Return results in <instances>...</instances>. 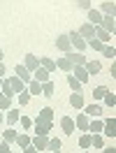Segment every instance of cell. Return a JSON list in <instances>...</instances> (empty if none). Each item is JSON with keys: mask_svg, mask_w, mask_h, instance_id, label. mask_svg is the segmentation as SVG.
Returning <instances> with one entry per match:
<instances>
[{"mask_svg": "<svg viewBox=\"0 0 116 153\" xmlns=\"http://www.w3.org/2000/svg\"><path fill=\"white\" fill-rule=\"evenodd\" d=\"M68 37H70V44H72V47L77 49V51H84V49L88 47V44H86V39L81 37V35H79L77 30H72V33H70Z\"/></svg>", "mask_w": 116, "mask_h": 153, "instance_id": "obj_1", "label": "cell"}, {"mask_svg": "<svg viewBox=\"0 0 116 153\" xmlns=\"http://www.w3.org/2000/svg\"><path fill=\"white\" fill-rule=\"evenodd\" d=\"M35 123H54V109L51 107L39 109V114L35 116Z\"/></svg>", "mask_w": 116, "mask_h": 153, "instance_id": "obj_2", "label": "cell"}, {"mask_svg": "<svg viewBox=\"0 0 116 153\" xmlns=\"http://www.w3.org/2000/svg\"><path fill=\"white\" fill-rule=\"evenodd\" d=\"M70 74L74 76V79L79 81V84H86L88 79H91V76H88V72L84 70V65H74V67H72V72H70Z\"/></svg>", "mask_w": 116, "mask_h": 153, "instance_id": "obj_3", "label": "cell"}, {"mask_svg": "<svg viewBox=\"0 0 116 153\" xmlns=\"http://www.w3.org/2000/svg\"><path fill=\"white\" fill-rule=\"evenodd\" d=\"M95 28H97V26H93V23H88V21H86V23H84V26L77 30V33H79V35H81L84 39H86V42H88V39H93V37H95Z\"/></svg>", "mask_w": 116, "mask_h": 153, "instance_id": "obj_4", "label": "cell"}, {"mask_svg": "<svg viewBox=\"0 0 116 153\" xmlns=\"http://www.w3.org/2000/svg\"><path fill=\"white\" fill-rule=\"evenodd\" d=\"M56 47L63 51V53H70L72 51V44H70V37L68 35H58V39H56Z\"/></svg>", "mask_w": 116, "mask_h": 153, "instance_id": "obj_5", "label": "cell"}, {"mask_svg": "<svg viewBox=\"0 0 116 153\" xmlns=\"http://www.w3.org/2000/svg\"><path fill=\"white\" fill-rule=\"evenodd\" d=\"M23 65H26V70H28L30 74H33V72H35V70L39 67V58H35L33 53H26V60H23Z\"/></svg>", "mask_w": 116, "mask_h": 153, "instance_id": "obj_6", "label": "cell"}, {"mask_svg": "<svg viewBox=\"0 0 116 153\" xmlns=\"http://www.w3.org/2000/svg\"><path fill=\"white\" fill-rule=\"evenodd\" d=\"M88 123H91V118H88L86 114H77V118H74V128H79L81 132H88Z\"/></svg>", "mask_w": 116, "mask_h": 153, "instance_id": "obj_7", "label": "cell"}, {"mask_svg": "<svg viewBox=\"0 0 116 153\" xmlns=\"http://www.w3.org/2000/svg\"><path fill=\"white\" fill-rule=\"evenodd\" d=\"M114 128H116V121L114 118H112V116H109V118H107L105 123H102V130H105V137H109V139H112V137H116V132H114Z\"/></svg>", "mask_w": 116, "mask_h": 153, "instance_id": "obj_8", "label": "cell"}, {"mask_svg": "<svg viewBox=\"0 0 116 153\" xmlns=\"http://www.w3.org/2000/svg\"><path fill=\"white\" fill-rule=\"evenodd\" d=\"M33 79L39 81V84H44V81H51V72H47L44 67H37L35 72H33Z\"/></svg>", "mask_w": 116, "mask_h": 153, "instance_id": "obj_9", "label": "cell"}, {"mask_svg": "<svg viewBox=\"0 0 116 153\" xmlns=\"http://www.w3.org/2000/svg\"><path fill=\"white\" fill-rule=\"evenodd\" d=\"M100 28L102 30H107L109 35L116 30V21H114V16H102V21H100Z\"/></svg>", "mask_w": 116, "mask_h": 153, "instance_id": "obj_10", "label": "cell"}, {"mask_svg": "<svg viewBox=\"0 0 116 153\" xmlns=\"http://www.w3.org/2000/svg\"><path fill=\"white\" fill-rule=\"evenodd\" d=\"M14 74L19 76V79L23 81V84H28L30 79H33V74H30L28 70H26V65H16V67H14Z\"/></svg>", "mask_w": 116, "mask_h": 153, "instance_id": "obj_11", "label": "cell"}, {"mask_svg": "<svg viewBox=\"0 0 116 153\" xmlns=\"http://www.w3.org/2000/svg\"><path fill=\"white\" fill-rule=\"evenodd\" d=\"M84 70L88 72V76H93V74H97V72L102 70V65H100L97 60H91V58H88L86 63H84Z\"/></svg>", "mask_w": 116, "mask_h": 153, "instance_id": "obj_12", "label": "cell"}, {"mask_svg": "<svg viewBox=\"0 0 116 153\" xmlns=\"http://www.w3.org/2000/svg\"><path fill=\"white\" fill-rule=\"evenodd\" d=\"M65 56H68L70 60H72V67H74V65H84V63H86V60H88V58L84 56L81 51H74V53L70 51V53H65Z\"/></svg>", "mask_w": 116, "mask_h": 153, "instance_id": "obj_13", "label": "cell"}, {"mask_svg": "<svg viewBox=\"0 0 116 153\" xmlns=\"http://www.w3.org/2000/svg\"><path fill=\"white\" fill-rule=\"evenodd\" d=\"M30 144L37 149V151H44L49 144V137H44V134H35V139H30Z\"/></svg>", "mask_w": 116, "mask_h": 153, "instance_id": "obj_14", "label": "cell"}, {"mask_svg": "<svg viewBox=\"0 0 116 153\" xmlns=\"http://www.w3.org/2000/svg\"><path fill=\"white\" fill-rule=\"evenodd\" d=\"M7 84L12 86V91H14V93H21V91L26 88V84H23V81H21V79H19L16 74H14V76H10V79H7Z\"/></svg>", "mask_w": 116, "mask_h": 153, "instance_id": "obj_15", "label": "cell"}, {"mask_svg": "<svg viewBox=\"0 0 116 153\" xmlns=\"http://www.w3.org/2000/svg\"><path fill=\"white\" fill-rule=\"evenodd\" d=\"M114 12H116V5L112 2V0L100 5V14H102V16H114Z\"/></svg>", "mask_w": 116, "mask_h": 153, "instance_id": "obj_16", "label": "cell"}, {"mask_svg": "<svg viewBox=\"0 0 116 153\" xmlns=\"http://www.w3.org/2000/svg\"><path fill=\"white\" fill-rule=\"evenodd\" d=\"M51 130H54V123H35V134H44V137H49Z\"/></svg>", "mask_w": 116, "mask_h": 153, "instance_id": "obj_17", "label": "cell"}, {"mask_svg": "<svg viewBox=\"0 0 116 153\" xmlns=\"http://www.w3.org/2000/svg\"><path fill=\"white\" fill-rule=\"evenodd\" d=\"M60 128H63V132H65V134H72L74 130H77V128H74V121H72L70 116H65V118L60 121Z\"/></svg>", "mask_w": 116, "mask_h": 153, "instance_id": "obj_18", "label": "cell"}, {"mask_svg": "<svg viewBox=\"0 0 116 153\" xmlns=\"http://www.w3.org/2000/svg\"><path fill=\"white\" fill-rule=\"evenodd\" d=\"M56 67H58V70H63V72H72V60H70L68 56H63V58H58V60H56Z\"/></svg>", "mask_w": 116, "mask_h": 153, "instance_id": "obj_19", "label": "cell"}, {"mask_svg": "<svg viewBox=\"0 0 116 153\" xmlns=\"http://www.w3.org/2000/svg\"><path fill=\"white\" fill-rule=\"evenodd\" d=\"M100 21H102V14H100V10H88V23H93V26H100Z\"/></svg>", "mask_w": 116, "mask_h": 153, "instance_id": "obj_20", "label": "cell"}, {"mask_svg": "<svg viewBox=\"0 0 116 153\" xmlns=\"http://www.w3.org/2000/svg\"><path fill=\"white\" fill-rule=\"evenodd\" d=\"M70 105L74 107V109H84V95L81 93H72L70 95Z\"/></svg>", "mask_w": 116, "mask_h": 153, "instance_id": "obj_21", "label": "cell"}, {"mask_svg": "<svg viewBox=\"0 0 116 153\" xmlns=\"http://www.w3.org/2000/svg\"><path fill=\"white\" fill-rule=\"evenodd\" d=\"M28 93L30 95H42V84L35 81V79H30L28 81Z\"/></svg>", "mask_w": 116, "mask_h": 153, "instance_id": "obj_22", "label": "cell"}, {"mask_svg": "<svg viewBox=\"0 0 116 153\" xmlns=\"http://www.w3.org/2000/svg\"><path fill=\"white\" fill-rule=\"evenodd\" d=\"M19 118H21L19 109H12V107H10V111H7V116H5V121H7L10 125H16V121H19Z\"/></svg>", "mask_w": 116, "mask_h": 153, "instance_id": "obj_23", "label": "cell"}, {"mask_svg": "<svg viewBox=\"0 0 116 153\" xmlns=\"http://www.w3.org/2000/svg\"><path fill=\"white\" fill-rule=\"evenodd\" d=\"M39 67H44L47 72H54L56 70V60L54 58H39Z\"/></svg>", "mask_w": 116, "mask_h": 153, "instance_id": "obj_24", "label": "cell"}, {"mask_svg": "<svg viewBox=\"0 0 116 153\" xmlns=\"http://www.w3.org/2000/svg\"><path fill=\"white\" fill-rule=\"evenodd\" d=\"M84 114H86L88 118H91V116H95V118H97V116L102 114V107H100V105H88V107H86V111H84Z\"/></svg>", "mask_w": 116, "mask_h": 153, "instance_id": "obj_25", "label": "cell"}, {"mask_svg": "<svg viewBox=\"0 0 116 153\" xmlns=\"http://www.w3.org/2000/svg\"><path fill=\"white\" fill-rule=\"evenodd\" d=\"M91 146H95V149H105V137L97 132V134H91Z\"/></svg>", "mask_w": 116, "mask_h": 153, "instance_id": "obj_26", "label": "cell"}, {"mask_svg": "<svg viewBox=\"0 0 116 153\" xmlns=\"http://www.w3.org/2000/svg\"><path fill=\"white\" fill-rule=\"evenodd\" d=\"M2 142H7V144H14V142H16V130H14V128L5 130V132H2Z\"/></svg>", "mask_w": 116, "mask_h": 153, "instance_id": "obj_27", "label": "cell"}, {"mask_svg": "<svg viewBox=\"0 0 116 153\" xmlns=\"http://www.w3.org/2000/svg\"><path fill=\"white\" fill-rule=\"evenodd\" d=\"M109 37H112V35H109L107 30H102V28H100V26H97V28H95V39H100L102 44H107V42H109Z\"/></svg>", "mask_w": 116, "mask_h": 153, "instance_id": "obj_28", "label": "cell"}, {"mask_svg": "<svg viewBox=\"0 0 116 153\" xmlns=\"http://www.w3.org/2000/svg\"><path fill=\"white\" fill-rule=\"evenodd\" d=\"M42 95L44 97L54 95V81H44V84H42Z\"/></svg>", "mask_w": 116, "mask_h": 153, "instance_id": "obj_29", "label": "cell"}, {"mask_svg": "<svg viewBox=\"0 0 116 153\" xmlns=\"http://www.w3.org/2000/svg\"><path fill=\"white\" fill-rule=\"evenodd\" d=\"M60 146H63V142H60L58 137L49 139V144H47V149H49V151H60Z\"/></svg>", "mask_w": 116, "mask_h": 153, "instance_id": "obj_30", "label": "cell"}, {"mask_svg": "<svg viewBox=\"0 0 116 153\" xmlns=\"http://www.w3.org/2000/svg\"><path fill=\"white\" fill-rule=\"evenodd\" d=\"M88 132H91V134L102 132V121H93V123H88Z\"/></svg>", "mask_w": 116, "mask_h": 153, "instance_id": "obj_31", "label": "cell"}, {"mask_svg": "<svg viewBox=\"0 0 116 153\" xmlns=\"http://www.w3.org/2000/svg\"><path fill=\"white\" fill-rule=\"evenodd\" d=\"M16 146H21V149L30 146V137L28 134H16Z\"/></svg>", "mask_w": 116, "mask_h": 153, "instance_id": "obj_32", "label": "cell"}, {"mask_svg": "<svg viewBox=\"0 0 116 153\" xmlns=\"http://www.w3.org/2000/svg\"><path fill=\"white\" fill-rule=\"evenodd\" d=\"M79 146L81 149H91V132H84L79 137Z\"/></svg>", "mask_w": 116, "mask_h": 153, "instance_id": "obj_33", "label": "cell"}, {"mask_svg": "<svg viewBox=\"0 0 116 153\" xmlns=\"http://www.w3.org/2000/svg\"><path fill=\"white\" fill-rule=\"evenodd\" d=\"M10 107H12V97L0 93V111H5V109H10Z\"/></svg>", "mask_w": 116, "mask_h": 153, "instance_id": "obj_34", "label": "cell"}, {"mask_svg": "<svg viewBox=\"0 0 116 153\" xmlns=\"http://www.w3.org/2000/svg\"><path fill=\"white\" fill-rule=\"evenodd\" d=\"M102 56H105V58H114L116 56V49L112 47V44H105V47H102Z\"/></svg>", "mask_w": 116, "mask_h": 153, "instance_id": "obj_35", "label": "cell"}, {"mask_svg": "<svg viewBox=\"0 0 116 153\" xmlns=\"http://www.w3.org/2000/svg\"><path fill=\"white\" fill-rule=\"evenodd\" d=\"M0 91H2V95H7V97H14V95H16V93L12 91V86L5 81V79H2V88H0Z\"/></svg>", "mask_w": 116, "mask_h": 153, "instance_id": "obj_36", "label": "cell"}, {"mask_svg": "<svg viewBox=\"0 0 116 153\" xmlns=\"http://www.w3.org/2000/svg\"><path fill=\"white\" fill-rule=\"evenodd\" d=\"M86 44H88L91 49H93V51H102V47H105V44H102L100 39H95V37H93V39H88Z\"/></svg>", "mask_w": 116, "mask_h": 153, "instance_id": "obj_37", "label": "cell"}, {"mask_svg": "<svg viewBox=\"0 0 116 153\" xmlns=\"http://www.w3.org/2000/svg\"><path fill=\"white\" fill-rule=\"evenodd\" d=\"M30 102V93H28V88H23L19 93V105H28Z\"/></svg>", "mask_w": 116, "mask_h": 153, "instance_id": "obj_38", "label": "cell"}, {"mask_svg": "<svg viewBox=\"0 0 116 153\" xmlns=\"http://www.w3.org/2000/svg\"><path fill=\"white\" fill-rule=\"evenodd\" d=\"M68 84H70V88H72L74 93H79V88H81V84H79V81H77V79H74V76H72V74L68 76Z\"/></svg>", "mask_w": 116, "mask_h": 153, "instance_id": "obj_39", "label": "cell"}, {"mask_svg": "<svg viewBox=\"0 0 116 153\" xmlns=\"http://www.w3.org/2000/svg\"><path fill=\"white\" fill-rule=\"evenodd\" d=\"M107 91H109V88H105V86H97L95 91H93V97H95V100H102Z\"/></svg>", "mask_w": 116, "mask_h": 153, "instance_id": "obj_40", "label": "cell"}, {"mask_svg": "<svg viewBox=\"0 0 116 153\" xmlns=\"http://www.w3.org/2000/svg\"><path fill=\"white\" fill-rule=\"evenodd\" d=\"M102 100H105V105H107V107H114V105H116V97H114V93H109V91L105 93V97H102Z\"/></svg>", "mask_w": 116, "mask_h": 153, "instance_id": "obj_41", "label": "cell"}, {"mask_svg": "<svg viewBox=\"0 0 116 153\" xmlns=\"http://www.w3.org/2000/svg\"><path fill=\"white\" fill-rule=\"evenodd\" d=\"M19 123H21V128H23V130H28L30 125H33V118H28V116H21Z\"/></svg>", "mask_w": 116, "mask_h": 153, "instance_id": "obj_42", "label": "cell"}, {"mask_svg": "<svg viewBox=\"0 0 116 153\" xmlns=\"http://www.w3.org/2000/svg\"><path fill=\"white\" fill-rule=\"evenodd\" d=\"M77 5H79V7H81V10H91V0H77Z\"/></svg>", "mask_w": 116, "mask_h": 153, "instance_id": "obj_43", "label": "cell"}, {"mask_svg": "<svg viewBox=\"0 0 116 153\" xmlns=\"http://www.w3.org/2000/svg\"><path fill=\"white\" fill-rule=\"evenodd\" d=\"M0 153H12V144L2 142V144H0Z\"/></svg>", "mask_w": 116, "mask_h": 153, "instance_id": "obj_44", "label": "cell"}, {"mask_svg": "<svg viewBox=\"0 0 116 153\" xmlns=\"http://www.w3.org/2000/svg\"><path fill=\"white\" fill-rule=\"evenodd\" d=\"M23 153H39V151L33 146V144H30V146H26V149H23Z\"/></svg>", "mask_w": 116, "mask_h": 153, "instance_id": "obj_45", "label": "cell"}, {"mask_svg": "<svg viewBox=\"0 0 116 153\" xmlns=\"http://www.w3.org/2000/svg\"><path fill=\"white\" fill-rule=\"evenodd\" d=\"M102 153H116V149H114V146H105V149H102Z\"/></svg>", "mask_w": 116, "mask_h": 153, "instance_id": "obj_46", "label": "cell"}, {"mask_svg": "<svg viewBox=\"0 0 116 153\" xmlns=\"http://www.w3.org/2000/svg\"><path fill=\"white\" fill-rule=\"evenodd\" d=\"M2 76H5V65L0 63V79H2Z\"/></svg>", "mask_w": 116, "mask_h": 153, "instance_id": "obj_47", "label": "cell"}, {"mask_svg": "<svg viewBox=\"0 0 116 153\" xmlns=\"http://www.w3.org/2000/svg\"><path fill=\"white\" fill-rule=\"evenodd\" d=\"M2 56H5V53H2V49H0V63H2Z\"/></svg>", "mask_w": 116, "mask_h": 153, "instance_id": "obj_48", "label": "cell"}, {"mask_svg": "<svg viewBox=\"0 0 116 153\" xmlns=\"http://www.w3.org/2000/svg\"><path fill=\"white\" fill-rule=\"evenodd\" d=\"M2 121H5V116H2V114H0V123H2Z\"/></svg>", "mask_w": 116, "mask_h": 153, "instance_id": "obj_49", "label": "cell"}, {"mask_svg": "<svg viewBox=\"0 0 116 153\" xmlns=\"http://www.w3.org/2000/svg\"><path fill=\"white\" fill-rule=\"evenodd\" d=\"M0 88H2V79H0Z\"/></svg>", "mask_w": 116, "mask_h": 153, "instance_id": "obj_50", "label": "cell"}, {"mask_svg": "<svg viewBox=\"0 0 116 153\" xmlns=\"http://www.w3.org/2000/svg\"><path fill=\"white\" fill-rule=\"evenodd\" d=\"M51 153H60V151H51Z\"/></svg>", "mask_w": 116, "mask_h": 153, "instance_id": "obj_51", "label": "cell"}, {"mask_svg": "<svg viewBox=\"0 0 116 153\" xmlns=\"http://www.w3.org/2000/svg\"><path fill=\"white\" fill-rule=\"evenodd\" d=\"M86 153H91V151H86Z\"/></svg>", "mask_w": 116, "mask_h": 153, "instance_id": "obj_52", "label": "cell"}]
</instances>
